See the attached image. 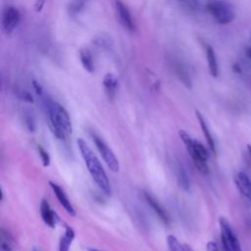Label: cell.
Returning <instances> with one entry per match:
<instances>
[{
  "label": "cell",
  "instance_id": "1",
  "mask_svg": "<svg viewBox=\"0 0 251 251\" xmlns=\"http://www.w3.org/2000/svg\"><path fill=\"white\" fill-rule=\"evenodd\" d=\"M76 144L78 146V149L80 151L81 157L84 161V164L97 184V186L107 195H110L112 192L111 184L109 181V178L107 176V174L105 170L103 169L102 164L100 163L97 156L94 154L92 149L87 145V143L82 138L76 139Z\"/></svg>",
  "mask_w": 251,
  "mask_h": 251
},
{
  "label": "cell",
  "instance_id": "2",
  "mask_svg": "<svg viewBox=\"0 0 251 251\" xmlns=\"http://www.w3.org/2000/svg\"><path fill=\"white\" fill-rule=\"evenodd\" d=\"M45 107L52 133L60 140H67L73 132V126L69 113L56 101H47Z\"/></svg>",
  "mask_w": 251,
  "mask_h": 251
},
{
  "label": "cell",
  "instance_id": "3",
  "mask_svg": "<svg viewBox=\"0 0 251 251\" xmlns=\"http://www.w3.org/2000/svg\"><path fill=\"white\" fill-rule=\"evenodd\" d=\"M178 135L182 142L185 145L187 152L189 153L194 165L198 169L200 173L203 175L208 174L209 168L207 165V161L209 158V153L206 147L196 139H193L185 130L180 129L178 131Z\"/></svg>",
  "mask_w": 251,
  "mask_h": 251
},
{
  "label": "cell",
  "instance_id": "4",
  "mask_svg": "<svg viewBox=\"0 0 251 251\" xmlns=\"http://www.w3.org/2000/svg\"><path fill=\"white\" fill-rule=\"evenodd\" d=\"M206 9L220 25L230 24L235 19L234 8L227 0H210L206 4Z\"/></svg>",
  "mask_w": 251,
  "mask_h": 251
},
{
  "label": "cell",
  "instance_id": "5",
  "mask_svg": "<svg viewBox=\"0 0 251 251\" xmlns=\"http://www.w3.org/2000/svg\"><path fill=\"white\" fill-rule=\"evenodd\" d=\"M220 229H221V239L223 248L225 251H242L239 240L234 234L229 223L223 217L219 219Z\"/></svg>",
  "mask_w": 251,
  "mask_h": 251
},
{
  "label": "cell",
  "instance_id": "6",
  "mask_svg": "<svg viewBox=\"0 0 251 251\" xmlns=\"http://www.w3.org/2000/svg\"><path fill=\"white\" fill-rule=\"evenodd\" d=\"M92 139H93V142H94L97 150L99 151L103 160L107 164L108 168L114 173L119 172L120 164H119V161H118L116 155L112 151V149L109 148V146L105 143V141L103 139H101L99 136H97L96 134H92Z\"/></svg>",
  "mask_w": 251,
  "mask_h": 251
},
{
  "label": "cell",
  "instance_id": "7",
  "mask_svg": "<svg viewBox=\"0 0 251 251\" xmlns=\"http://www.w3.org/2000/svg\"><path fill=\"white\" fill-rule=\"evenodd\" d=\"M20 21H21V14L17 8L8 6L3 10L2 27L6 33L8 34L12 33L18 27Z\"/></svg>",
  "mask_w": 251,
  "mask_h": 251
},
{
  "label": "cell",
  "instance_id": "8",
  "mask_svg": "<svg viewBox=\"0 0 251 251\" xmlns=\"http://www.w3.org/2000/svg\"><path fill=\"white\" fill-rule=\"evenodd\" d=\"M115 11L117 18L123 27L130 32L133 31L135 28V25L132 16L127 7L121 0H115Z\"/></svg>",
  "mask_w": 251,
  "mask_h": 251
},
{
  "label": "cell",
  "instance_id": "9",
  "mask_svg": "<svg viewBox=\"0 0 251 251\" xmlns=\"http://www.w3.org/2000/svg\"><path fill=\"white\" fill-rule=\"evenodd\" d=\"M50 187L53 190L54 194L56 195L59 203L62 205V207L67 211L68 214H70L71 216H75V210L74 208V206L72 205L71 201L69 200L68 196L66 195L65 191L63 190V188L61 186H59L57 183L49 181Z\"/></svg>",
  "mask_w": 251,
  "mask_h": 251
},
{
  "label": "cell",
  "instance_id": "10",
  "mask_svg": "<svg viewBox=\"0 0 251 251\" xmlns=\"http://www.w3.org/2000/svg\"><path fill=\"white\" fill-rule=\"evenodd\" d=\"M144 198H145V201L147 202V204L152 208L154 213L158 216L160 221L164 225H169L170 224L169 216H168L166 210L163 208V206L159 203V201L148 192H144Z\"/></svg>",
  "mask_w": 251,
  "mask_h": 251
},
{
  "label": "cell",
  "instance_id": "11",
  "mask_svg": "<svg viewBox=\"0 0 251 251\" xmlns=\"http://www.w3.org/2000/svg\"><path fill=\"white\" fill-rule=\"evenodd\" d=\"M234 181L238 191L251 201V179L243 172H239L234 176Z\"/></svg>",
  "mask_w": 251,
  "mask_h": 251
},
{
  "label": "cell",
  "instance_id": "12",
  "mask_svg": "<svg viewBox=\"0 0 251 251\" xmlns=\"http://www.w3.org/2000/svg\"><path fill=\"white\" fill-rule=\"evenodd\" d=\"M103 87L107 97L110 100H113L116 97L119 87L118 77L112 73H107L103 77Z\"/></svg>",
  "mask_w": 251,
  "mask_h": 251
},
{
  "label": "cell",
  "instance_id": "13",
  "mask_svg": "<svg viewBox=\"0 0 251 251\" xmlns=\"http://www.w3.org/2000/svg\"><path fill=\"white\" fill-rule=\"evenodd\" d=\"M40 215L43 220V222L49 226V227H55L57 222L59 221V217L57 214L50 208L49 203L43 199L40 203Z\"/></svg>",
  "mask_w": 251,
  "mask_h": 251
},
{
  "label": "cell",
  "instance_id": "14",
  "mask_svg": "<svg viewBox=\"0 0 251 251\" xmlns=\"http://www.w3.org/2000/svg\"><path fill=\"white\" fill-rule=\"evenodd\" d=\"M195 116H196V118H197V120H198V122H199L200 127H201V129H202V132H203V134H204V137H205V139H206V141H207V144H208L209 148L211 149V151H212L214 154H216V153H217V149H216L215 140H214V138H213V136H212V134H211V132H210V129H209V127H208V125H207V123H206V121H205L203 115H202L198 110H196V111H195Z\"/></svg>",
  "mask_w": 251,
  "mask_h": 251
},
{
  "label": "cell",
  "instance_id": "15",
  "mask_svg": "<svg viewBox=\"0 0 251 251\" xmlns=\"http://www.w3.org/2000/svg\"><path fill=\"white\" fill-rule=\"evenodd\" d=\"M205 51H206V58H207L209 73L213 77H217L219 75V65H218L215 50L211 45L207 44L205 45Z\"/></svg>",
  "mask_w": 251,
  "mask_h": 251
},
{
  "label": "cell",
  "instance_id": "16",
  "mask_svg": "<svg viewBox=\"0 0 251 251\" xmlns=\"http://www.w3.org/2000/svg\"><path fill=\"white\" fill-rule=\"evenodd\" d=\"M78 56L83 69L88 73H93L95 66L90 50L86 47H81L78 51Z\"/></svg>",
  "mask_w": 251,
  "mask_h": 251
},
{
  "label": "cell",
  "instance_id": "17",
  "mask_svg": "<svg viewBox=\"0 0 251 251\" xmlns=\"http://www.w3.org/2000/svg\"><path fill=\"white\" fill-rule=\"evenodd\" d=\"M75 230L71 226H66L65 232L59 241V251H70V247L75 239Z\"/></svg>",
  "mask_w": 251,
  "mask_h": 251
},
{
  "label": "cell",
  "instance_id": "18",
  "mask_svg": "<svg viewBox=\"0 0 251 251\" xmlns=\"http://www.w3.org/2000/svg\"><path fill=\"white\" fill-rule=\"evenodd\" d=\"M174 70H175V73L177 75L178 79L181 80V82L187 88H190L191 85H192L191 84V79H190L189 74H188L187 70L185 69V67L182 64H180L179 62H176V63H174Z\"/></svg>",
  "mask_w": 251,
  "mask_h": 251
},
{
  "label": "cell",
  "instance_id": "19",
  "mask_svg": "<svg viewBox=\"0 0 251 251\" xmlns=\"http://www.w3.org/2000/svg\"><path fill=\"white\" fill-rule=\"evenodd\" d=\"M176 178H177L178 185L183 190H189V186H190L189 177H188L184 168L179 164L176 166Z\"/></svg>",
  "mask_w": 251,
  "mask_h": 251
},
{
  "label": "cell",
  "instance_id": "20",
  "mask_svg": "<svg viewBox=\"0 0 251 251\" xmlns=\"http://www.w3.org/2000/svg\"><path fill=\"white\" fill-rule=\"evenodd\" d=\"M167 245L170 251H183L184 250V244H181L178 239L173 235L170 234L167 236Z\"/></svg>",
  "mask_w": 251,
  "mask_h": 251
},
{
  "label": "cell",
  "instance_id": "21",
  "mask_svg": "<svg viewBox=\"0 0 251 251\" xmlns=\"http://www.w3.org/2000/svg\"><path fill=\"white\" fill-rule=\"evenodd\" d=\"M92 42L101 49H109L111 47V38L106 34H99L93 38Z\"/></svg>",
  "mask_w": 251,
  "mask_h": 251
},
{
  "label": "cell",
  "instance_id": "22",
  "mask_svg": "<svg viewBox=\"0 0 251 251\" xmlns=\"http://www.w3.org/2000/svg\"><path fill=\"white\" fill-rule=\"evenodd\" d=\"M85 5V0H70L68 9L72 14L79 13Z\"/></svg>",
  "mask_w": 251,
  "mask_h": 251
},
{
  "label": "cell",
  "instance_id": "23",
  "mask_svg": "<svg viewBox=\"0 0 251 251\" xmlns=\"http://www.w3.org/2000/svg\"><path fill=\"white\" fill-rule=\"evenodd\" d=\"M25 123L29 131L35 130V119H34L32 113L27 112L25 114Z\"/></svg>",
  "mask_w": 251,
  "mask_h": 251
},
{
  "label": "cell",
  "instance_id": "24",
  "mask_svg": "<svg viewBox=\"0 0 251 251\" xmlns=\"http://www.w3.org/2000/svg\"><path fill=\"white\" fill-rule=\"evenodd\" d=\"M37 150H38V153H39V156L41 158L43 166L48 167L50 165V156H49L48 152L43 147H41L40 145L37 146Z\"/></svg>",
  "mask_w": 251,
  "mask_h": 251
},
{
  "label": "cell",
  "instance_id": "25",
  "mask_svg": "<svg viewBox=\"0 0 251 251\" xmlns=\"http://www.w3.org/2000/svg\"><path fill=\"white\" fill-rule=\"evenodd\" d=\"M19 97L21 98V99H23V100H25V101H26V102H31L32 103V101H33V99H32V96L28 93V92H26V91H20V93H19Z\"/></svg>",
  "mask_w": 251,
  "mask_h": 251
},
{
  "label": "cell",
  "instance_id": "26",
  "mask_svg": "<svg viewBox=\"0 0 251 251\" xmlns=\"http://www.w3.org/2000/svg\"><path fill=\"white\" fill-rule=\"evenodd\" d=\"M207 251H219V247L215 241H209L206 245Z\"/></svg>",
  "mask_w": 251,
  "mask_h": 251
},
{
  "label": "cell",
  "instance_id": "27",
  "mask_svg": "<svg viewBox=\"0 0 251 251\" xmlns=\"http://www.w3.org/2000/svg\"><path fill=\"white\" fill-rule=\"evenodd\" d=\"M32 85H33V88H34V90H35V92L37 93V95H39V96H41L42 94H43V89H42V86L37 82V81H35V80H33L32 81Z\"/></svg>",
  "mask_w": 251,
  "mask_h": 251
},
{
  "label": "cell",
  "instance_id": "28",
  "mask_svg": "<svg viewBox=\"0 0 251 251\" xmlns=\"http://www.w3.org/2000/svg\"><path fill=\"white\" fill-rule=\"evenodd\" d=\"M44 2H45V0H36V2H35L36 11H40L42 9V7L44 5Z\"/></svg>",
  "mask_w": 251,
  "mask_h": 251
},
{
  "label": "cell",
  "instance_id": "29",
  "mask_svg": "<svg viewBox=\"0 0 251 251\" xmlns=\"http://www.w3.org/2000/svg\"><path fill=\"white\" fill-rule=\"evenodd\" d=\"M246 155H247V160L251 164V145L247 144L246 146Z\"/></svg>",
  "mask_w": 251,
  "mask_h": 251
},
{
  "label": "cell",
  "instance_id": "30",
  "mask_svg": "<svg viewBox=\"0 0 251 251\" xmlns=\"http://www.w3.org/2000/svg\"><path fill=\"white\" fill-rule=\"evenodd\" d=\"M232 70H233V72L236 73V74H241V68H240L239 64H234V65L232 66Z\"/></svg>",
  "mask_w": 251,
  "mask_h": 251
},
{
  "label": "cell",
  "instance_id": "31",
  "mask_svg": "<svg viewBox=\"0 0 251 251\" xmlns=\"http://www.w3.org/2000/svg\"><path fill=\"white\" fill-rule=\"evenodd\" d=\"M245 54L251 60V47H246L245 48Z\"/></svg>",
  "mask_w": 251,
  "mask_h": 251
},
{
  "label": "cell",
  "instance_id": "32",
  "mask_svg": "<svg viewBox=\"0 0 251 251\" xmlns=\"http://www.w3.org/2000/svg\"><path fill=\"white\" fill-rule=\"evenodd\" d=\"M183 251H194L188 244H184V250Z\"/></svg>",
  "mask_w": 251,
  "mask_h": 251
},
{
  "label": "cell",
  "instance_id": "33",
  "mask_svg": "<svg viewBox=\"0 0 251 251\" xmlns=\"http://www.w3.org/2000/svg\"><path fill=\"white\" fill-rule=\"evenodd\" d=\"M32 251H39L36 247H33V249H32Z\"/></svg>",
  "mask_w": 251,
  "mask_h": 251
},
{
  "label": "cell",
  "instance_id": "34",
  "mask_svg": "<svg viewBox=\"0 0 251 251\" xmlns=\"http://www.w3.org/2000/svg\"><path fill=\"white\" fill-rule=\"evenodd\" d=\"M89 251H99V250H95V249H90Z\"/></svg>",
  "mask_w": 251,
  "mask_h": 251
},
{
  "label": "cell",
  "instance_id": "35",
  "mask_svg": "<svg viewBox=\"0 0 251 251\" xmlns=\"http://www.w3.org/2000/svg\"><path fill=\"white\" fill-rule=\"evenodd\" d=\"M180 1H185V0H180Z\"/></svg>",
  "mask_w": 251,
  "mask_h": 251
}]
</instances>
